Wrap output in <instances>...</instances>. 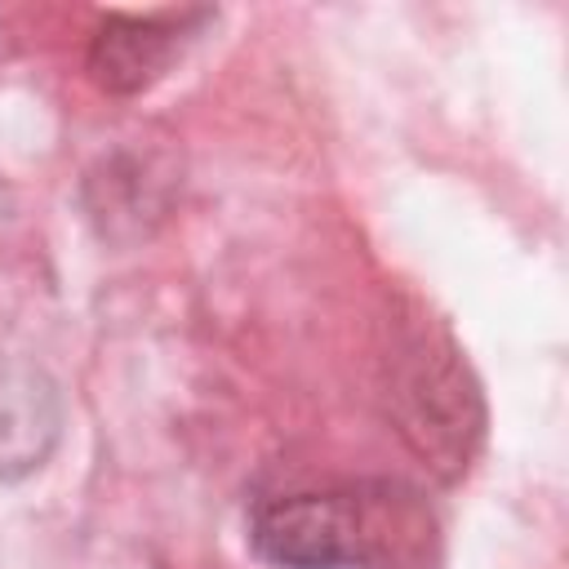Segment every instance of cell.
<instances>
[{
	"instance_id": "1",
	"label": "cell",
	"mask_w": 569,
	"mask_h": 569,
	"mask_svg": "<svg viewBox=\"0 0 569 569\" xmlns=\"http://www.w3.org/2000/svg\"><path fill=\"white\" fill-rule=\"evenodd\" d=\"M253 547L284 569H338L360 560V525L351 507L316 493L267 502L253 516Z\"/></svg>"
},
{
	"instance_id": "2",
	"label": "cell",
	"mask_w": 569,
	"mask_h": 569,
	"mask_svg": "<svg viewBox=\"0 0 569 569\" xmlns=\"http://www.w3.org/2000/svg\"><path fill=\"white\" fill-rule=\"evenodd\" d=\"M178 36H182L178 13H169V18H111L93 36L89 71L102 89L133 93L169 67Z\"/></svg>"
}]
</instances>
